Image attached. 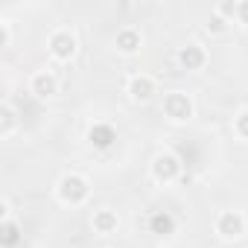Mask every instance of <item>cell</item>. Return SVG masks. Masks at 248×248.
I'll return each mask as SVG.
<instances>
[{"label": "cell", "mask_w": 248, "mask_h": 248, "mask_svg": "<svg viewBox=\"0 0 248 248\" xmlns=\"http://www.w3.org/2000/svg\"><path fill=\"white\" fill-rule=\"evenodd\" d=\"M155 93H158V82H155V76H149V73H132V76L126 79V96H129L135 105L149 102Z\"/></svg>", "instance_id": "obj_6"}, {"label": "cell", "mask_w": 248, "mask_h": 248, "mask_svg": "<svg viewBox=\"0 0 248 248\" xmlns=\"http://www.w3.org/2000/svg\"><path fill=\"white\" fill-rule=\"evenodd\" d=\"M181 172H184V164H181V158H178L175 152H170V149L158 152V155L152 158V164H149V175H152V181H158V184H175V181L181 178Z\"/></svg>", "instance_id": "obj_4"}, {"label": "cell", "mask_w": 248, "mask_h": 248, "mask_svg": "<svg viewBox=\"0 0 248 248\" xmlns=\"http://www.w3.org/2000/svg\"><path fill=\"white\" fill-rule=\"evenodd\" d=\"M56 199L64 207H82L91 199V181L82 172H64L56 181Z\"/></svg>", "instance_id": "obj_1"}, {"label": "cell", "mask_w": 248, "mask_h": 248, "mask_svg": "<svg viewBox=\"0 0 248 248\" xmlns=\"http://www.w3.org/2000/svg\"><path fill=\"white\" fill-rule=\"evenodd\" d=\"M146 228H149L152 236H158V239H170V236L178 233V216L170 213V210H152L149 219H146Z\"/></svg>", "instance_id": "obj_9"}, {"label": "cell", "mask_w": 248, "mask_h": 248, "mask_svg": "<svg viewBox=\"0 0 248 248\" xmlns=\"http://www.w3.org/2000/svg\"><path fill=\"white\" fill-rule=\"evenodd\" d=\"M213 12H216V15H222V18H225V21H231V24L236 21V3H233V0L216 3V6H213Z\"/></svg>", "instance_id": "obj_17"}, {"label": "cell", "mask_w": 248, "mask_h": 248, "mask_svg": "<svg viewBox=\"0 0 248 248\" xmlns=\"http://www.w3.org/2000/svg\"><path fill=\"white\" fill-rule=\"evenodd\" d=\"M231 129H233V135H236L242 143H248V108H239V111L233 114Z\"/></svg>", "instance_id": "obj_15"}, {"label": "cell", "mask_w": 248, "mask_h": 248, "mask_svg": "<svg viewBox=\"0 0 248 248\" xmlns=\"http://www.w3.org/2000/svg\"><path fill=\"white\" fill-rule=\"evenodd\" d=\"M27 88H30V93H32L35 99H41V102L59 96V79H56L53 70H35V73L30 76Z\"/></svg>", "instance_id": "obj_8"}, {"label": "cell", "mask_w": 248, "mask_h": 248, "mask_svg": "<svg viewBox=\"0 0 248 248\" xmlns=\"http://www.w3.org/2000/svg\"><path fill=\"white\" fill-rule=\"evenodd\" d=\"M12 44V24L9 21H0V47H9Z\"/></svg>", "instance_id": "obj_18"}, {"label": "cell", "mask_w": 248, "mask_h": 248, "mask_svg": "<svg viewBox=\"0 0 248 248\" xmlns=\"http://www.w3.org/2000/svg\"><path fill=\"white\" fill-rule=\"evenodd\" d=\"M175 62H178L181 70H187V73H199V70L207 67V50H204V44H199V41H187L184 47H178Z\"/></svg>", "instance_id": "obj_7"}, {"label": "cell", "mask_w": 248, "mask_h": 248, "mask_svg": "<svg viewBox=\"0 0 248 248\" xmlns=\"http://www.w3.org/2000/svg\"><path fill=\"white\" fill-rule=\"evenodd\" d=\"M85 140H88L93 149L105 152V149H111V146L117 143V129L111 126V123H105V120H96V123H91V126H88Z\"/></svg>", "instance_id": "obj_11"}, {"label": "cell", "mask_w": 248, "mask_h": 248, "mask_svg": "<svg viewBox=\"0 0 248 248\" xmlns=\"http://www.w3.org/2000/svg\"><path fill=\"white\" fill-rule=\"evenodd\" d=\"M114 50L120 56H129V59L138 56L143 50V32L138 27H120L117 35H114Z\"/></svg>", "instance_id": "obj_10"}, {"label": "cell", "mask_w": 248, "mask_h": 248, "mask_svg": "<svg viewBox=\"0 0 248 248\" xmlns=\"http://www.w3.org/2000/svg\"><path fill=\"white\" fill-rule=\"evenodd\" d=\"M161 111L170 123H175V126H184V123H190L196 117V102L187 91H167L164 93V102H161Z\"/></svg>", "instance_id": "obj_2"}, {"label": "cell", "mask_w": 248, "mask_h": 248, "mask_svg": "<svg viewBox=\"0 0 248 248\" xmlns=\"http://www.w3.org/2000/svg\"><path fill=\"white\" fill-rule=\"evenodd\" d=\"M21 239H24L21 225H18V219H12V213H9V202H3V225H0V245H3V248H15Z\"/></svg>", "instance_id": "obj_13"}, {"label": "cell", "mask_w": 248, "mask_h": 248, "mask_svg": "<svg viewBox=\"0 0 248 248\" xmlns=\"http://www.w3.org/2000/svg\"><path fill=\"white\" fill-rule=\"evenodd\" d=\"M236 24L248 27V0H239V3H236Z\"/></svg>", "instance_id": "obj_19"}, {"label": "cell", "mask_w": 248, "mask_h": 248, "mask_svg": "<svg viewBox=\"0 0 248 248\" xmlns=\"http://www.w3.org/2000/svg\"><path fill=\"white\" fill-rule=\"evenodd\" d=\"M91 228H93V233H99V236H111V233H117V228H120V216H117V210H111V207H99V210H93V216H91Z\"/></svg>", "instance_id": "obj_12"}, {"label": "cell", "mask_w": 248, "mask_h": 248, "mask_svg": "<svg viewBox=\"0 0 248 248\" xmlns=\"http://www.w3.org/2000/svg\"><path fill=\"white\" fill-rule=\"evenodd\" d=\"M213 231H216L219 239H225V242L242 239L245 231H248L245 213H242V210H219V213H216V222H213Z\"/></svg>", "instance_id": "obj_5"}, {"label": "cell", "mask_w": 248, "mask_h": 248, "mask_svg": "<svg viewBox=\"0 0 248 248\" xmlns=\"http://www.w3.org/2000/svg\"><path fill=\"white\" fill-rule=\"evenodd\" d=\"M47 53H50V59H53V62H59V64L73 62V59H76V53H79V38H76V32H73V30H67V27L53 30V32H50V38H47Z\"/></svg>", "instance_id": "obj_3"}, {"label": "cell", "mask_w": 248, "mask_h": 248, "mask_svg": "<svg viewBox=\"0 0 248 248\" xmlns=\"http://www.w3.org/2000/svg\"><path fill=\"white\" fill-rule=\"evenodd\" d=\"M15 132H18V114H15V108L9 102H3L0 105V138L9 140Z\"/></svg>", "instance_id": "obj_14"}, {"label": "cell", "mask_w": 248, "mask_h": 248, "mask_svg": "<svg viewBox=\"0 0 248 248\" xmlns=\"http://www.w3.org/2000/svg\"><path fill=\"white\" fill-rule=\"evenodd\" d=\"M204 30H207L210 35H222V32H228V30H231V21H225L222 15H216V12H210V18H207V24H204Z\"/></svg>", "instance_id": "obj_16"}]
</instances>
